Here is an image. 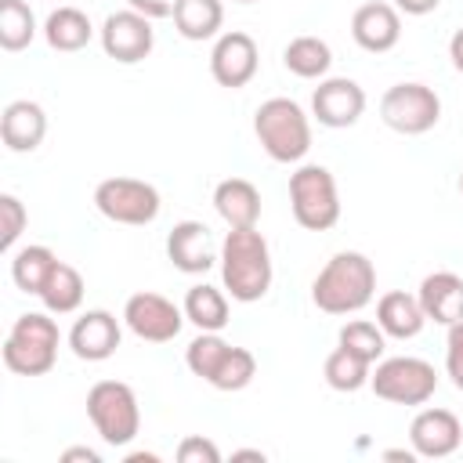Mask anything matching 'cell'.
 <instances>
[{"label": "cell", "instance_id": "cell-1", "mask_svg": "<svg viewBox=\"0 0 463 463\" xmlns=\"http://www.w3.org/2000/svg\"><path fill=\"white\" fill-rule=\"evenodd\" d=\"M376 293V268L358 250H340L311 282V300L326 315H354Z\"/></svg>", "mask_w": 463, "mask_h": 463}, {"label": "cell", "instance_id": "cell-2", "mask_svg": "<svg viewBox=\"0 0 463 463\" xmlns=\"http://www.w3.org/2000/svg\"><path fill=\"white\" fill-rule=\"evenodd\" d=\"M271 250L257 228H228L221 242V279L232 300L253 304L271 289Z\"/></svg>", "mask_w": 463, "mask_h": 463}, {"label": "cell", "instance_id": "cell-3", "mask_svg": "<svg viewBox=\"0 0 463 463\" xmlns=\"http://www.w3.org/2000/svg\"><path fill=\"white\" fill-rule=\"evenodd\" d=\"M253 134L275 163H300L311 148V119L293 98H268L253 112Z\"/></svg>", "mask_w": 463, "mask_h": 463}, {"label": "cell", "instance_id": "cell-4", "mask_svg": "<svg viewBox=\"0 0 463 463\" xmlns=\"http://www.w3.org/2000/svg\"><path fill=\"white\" fill-rule=\"evenodd\" d=\"M58 322L43 311H25L14 318L4 340V365L18 376H43L58 362Z\"/></svg>", "mask_w": 463, "mask_h": 463}, {"label": "cell", "instance_id": "cell-5", "mask_svg": "<svg viewBox=\"0 0 463 463\" xmlns=\"http://www.w3.org/2000/svg\"><path fill=\"white\" fill-rule=\"evenodd\" d=\"M289 206L300 228L329 232L340 221V195L336 177L322 163H304L289 174Z\"/></svg>", "mask_w": 463, "mask_h": 463}, {"label": "cell", "instance_id": "cell-6", "mask_svg": "<svg viewBox=\"0 0 463 463\" xmlns=\"http://www.w3.org/2000/svg\"><path fill=\"white\" fill-rule=\"evenodd\" d=\"M87 416L105 445H130L141 430L137 394L123 380H98L87 391Z\"/></svg>", "mask_w": 463, "mask_h": 463}, {"label": "cell", "instance_id": "cell-7", "mask_svg": "<svg viewBox=\"0 0 463 463\" xmlns=\"http://www.w3.org/2000/svg\"><path fill=\"white\" fill-rule=\"evenodd\" d=\"M369 387L383 402H394V405H423L438 391V373L423 358L398 354V358L376 362V369L369 376Z\"/></svg>", "mask_w": 463, "mask_h": 463}, {"label": "cell", "instance_id": "cell-8", "mask_svg": "<svg viewBox=\"0 0 463 463\" xmlns=\"http://www.w3.org/2000/svg\"><path fill=\"white\" fill-rule=\"evenodd\" d=\"M94 206L101 217L116 221V224H152L159 217V192L148 181L137 177H105L94 188Z\"/></svg>", "mask_w": 463, "mask_h": 463}, {"label": "cell", "instance_id": "cell-9", "mask_svg": "<svg viewBox=\"0 0 463 463\" xmlns=\"http://www.w3.org/2000/svg\"><path fill=\"white\" fill-rule=\"evenodd\" d=\"M380 119L394 134H427L441 119V98L427 83H394L380 98Z\"/></svg>", "mask_w": 463, "mask_h": 463}, {"label": "cell", "instance_id": "cell-10", "mask_svg": "<svg viewBox=\"0 0 463 463\" xmlns=\"http://www.w3.org/2000/svg\"><path fill=\"white\" fill-rule=\"evenodd\" d=\"M123 322H127V329H130L137 340L166 344V340H174V336L181 333V326H184L188 318H184V307H177L174 300L141 289V293L127 297V304H123Z\"/></svg>", "mask_w": 463, "mask_h": 463}, {"label": "cell", "instance_id": "cell-11", "mask_svg": "<svg viewBox=\"0 0 463 463\" xmlns=\"http://www.w3.org/2000/svg\"><path fill=\"white\" fill-rule=\"evenodd\" d=\"M98 33H101V51H105L112 61H119V65H137V61H145V58L152 54V47H156L152 18L137 14L134 7L109 14Z\"/></svg>", "mask_w": 463, "mask_h": 463}, {"label": "cell", "instance_id": "cell-12", "mask_svg": "<svg viewBox=\"0 0 463 463\" xmlns=\"http://www.w3.org/2000/svg\"><path fill=\"white\" fill-rule=\"evenodd\" d=\"M257 65H260V51H257V40L242 29H232V33H221L213 51H210V76L221 83V87H246L253 76H257Z\"/></svg>", "mask_w": 463, "mask_h": 463}, {"label": "cell", "instance_id": "cell-13", "mask_svg": "<svg viewBox=\"0 0 463 463\" xmlns=\"http://www.w3.org/2000/svg\"><path fill=\"white\" fill-rule=\"evenodd\" d=\"M362 112H365V90L347 76H329L311 94V116L322 127H333V130L354 127Z\"/></svg>", "mask_w": 463, "mask_h": 463}, {"label": "cell", "instance_id": "cell-14", "mask_svg": "<svg viewBox=\"0 0 463 463\" xmlns=\"http://www.w3.org/2000/svg\"><path fill=\"white\" fill-rule=\"evenodd\" d=\"M166 257L184 275H203L221 260V253L213 246V235L203 221H177L166 235Z\"/></svg>", "mask_w": 463, "mask_h": 463}, {"label": "cell", "instance_id": "cell-15", "mask_svg": "<svg viewBox=\"0 0 463 463\" xmlns=\"http://www.w3.org/2000/svg\"><path fill=\"white\" fill-rule=\"evenodd\" d=\"M119 340H123V329H119L116 315L105 311V307L83 311L72 322V329H69V347L83 362H105V358H112L116 347H119Z\"/></svg>", "mask_w": 463, "mask_h": 463}, {"label": "cell", "instance_id": "cell-16", "mask_svg": "<svg viewBox=\"0 0 463 463\" xmlns=\"http://www.w3.org/2000/svg\"><path fill=\"white\" fill-rule=\"evenodd\" d=\"M409 441H412L416 456H423V459H445V456H452L459 449L463 423L449 409H423L409 423Z\"/></svg>", "mask_w": 463, "mask_h": 463}, {"label": "cell", "instance_id": "cell-17", "mask_svg": "<svg viewBox=\"0 0 463 463\" xmlns=\"http://www.w3.org/2000/svg\"><path fill=\"white\" fill-rule=\"evenodd\" d=\"M351 36L362 51L369 54H383L402 40V18L394 4L383 0H369L351 14Z\"/></svg>", "mask_w": 463, "mask_h": 463}, {"label": "cell", "instance_id": "cell-18", "mask_svg": "<svg viewBox=\"0 0 463 463\" xmlns=\"http://www.w3.org/2000/svg\"><path fill=\"white\" fill-rule=\"evenodd\" d=\"M416 297L423 304L427 322L452 326V322L463 318V279L456 271H430L420 282V293Z\"/></svg>", "mask_w": 463, "mask_h": 463}, {"label": "cell", "instance_id": "cell-19", "mask_svg": "<svg viewBox=\"0 0 463 463\" xmlns=\"http://www.w3.org/2000/svg\"><path fill=\"white\" fill-rule=\"evenodd\" d=\"M213 210L228 228H257L260 221V192L246 177H224L213 188Z\"/></svg>", "mask_w": 463, "mask_h": 463}, {"label": "cell", "instance_id": "cell-20", "mask_svg": "<svg viewBox=\"0 0 463 463\" xmlns=\"http://www.w3.org/2000/svg\"><path fill=\"white\" fill-rule=\"evenodd\" d=\"M43 134H47V116H43V109L36 101L18 98V101H11L4 109V116H0V137H4V145L11 152H33V148H40Z\"/></svg>", "mask_w": 463, "mask_h": 463}, {"label": "cell", "instance_id": "cell-21", "mask_svg": "<svg viewBox=\"0 0 463 463\" xmlns=\"http://www.w3.org/2000/svg\"><path fill=\"white\" fill-rule=\"evenodd\" d=\"M376 326L383 329V336H394V340H412L420 336V329L427 326V315H423V304L420 297L405 293V289H391L376 300Z\"/></svg>", "mask_w": 463, "mask_h": 463}, {"label": "cell", "instance_id": "cell-22", "mask_svg": "<svg viewBox=\"0 0 463 463\" xmlns=\"http://www.w3.org/2000/svg\"><path fill=\"white\" fill-rule=\"evenodd\" d=\"M184 318L199 329V333H221L228 326V297L224 289L210 286V282H195L184 293Z\"/></svg>", "mask_w": 463, "mask_h": 463}, {"label": "cell", "instance_id": "cell-23", "mask_svg": "<svg viewBox=\"0 0 463 463\" xmlns=\"http://www.w3.org/2000/svg\"><path fill=\"white\" fill-rule=\"evenodd\" d=\"M43 36H47V43H51L54 51L72 54V51H83V47L90 43L94 25H90V18H87L80 7H58V11L47 14Z\"/></svg>", "mask_w": 463, "mask_h": 463}, {"label": "cell", "instance_id": "cell-24", "mask_svg": "<svg viewBox=\"0 0 463 463\" xmlns=\"http://www.w3.org/2000/svg\"><path fill=\"white\" fill-rule=\"evenodd\" d=\"M170 18L184 40H210V36H217V29L224 22V4L221 0H177Z\"/></svg>", "mask_w": 463, "mask_h": 463}, {"label": "cell", "instance_id": "cell-25", "mask_svg": "<svg viewBox=\"0 0 463 463\" xmlns=\"http://www.w3.org/2000/svg\"><path fill=\"white\" fill-rule=\"evenodd\" d=\"M282 65L300 80H322L333 65V51L318 36H293L282 51Z\"/></svg>", "mask_w": 463, "mask_h": 463}, {"label": "cell", "instance_id": "cell-26", "mask_svg": "<svg viewBox=\"0 0 463 463\" xmlns=\"http://www.w3.org/2000/svg\"><path fill=\"white\" fill-rule=\"evenodd\" d=\"M40 300H43V307L51 315H72L83 304V275L72 264L58 260L54 271H51V279L40 289Z\"/></svg>", "mask_w": 463, "mask_h": 463}, {"label": "cell", "instance_id": "cell-27", "mask_svg": "<svg viewBox=\"0 0 463 463\" xmlns=\"http://www.w3.org/2000/svg\"><path fill=\"white\" fill-rule=\"evenodd\" d=\"M54 264H58V257H54L47 246H22V250L11 257V279H14V286H18L22 293H36V297H40V289H43V282L51 279Z\"/></svg>", "mask_w": 463, "mask_h": 463}, {"label": "cell", "instance_id": "cell-28", "mask_svg": "<svg viewBox=\"0 0 463 463\" xmlns=\"http://www.w3.org/2000/svg\"><path fill=\"white\" fill-rule=\"evenodd\" d=\"M326 383L333 387V391H344V394H351V391H362L365 383H369V376H373V362H365V358H358L354 351H347V347H340L336 344V351L326 358Z\"/></svg>", "mask_w": 463, "mask_h": 463}, {"label": "cell", "instance_id": "cell-29", "mask_svg": "<svg viewBox=\"0 0 463 463\" xmlns=\"http://www.w3.org/2000/svg\"><path fill=\"white\" fill-rule=\"evenodd\" d=\"M36 36V14L25 0H0V47L25 51Z\"/></svg>", "mask_w": 463, "mask_h": 463}, {"label": "cell", "instance_id": "cell-30", "mask_svg": "<svg viewBox=\"0 0 463 463\" xmlns=\"http://www.w3.org/2000/svg\"><path fill=\"white\" fill-rule=\"evenodd\" d=\"M228 351H232V344H228L221 333H199V336L188 344V351H184V365H188L199 380L210 383Z\"/></svg>", "mask_w": 463, "mask_h": 463}, {"label": "cell", "instance_id": "cell-31", "mask_svg": "<svg viewBox=\"0 0 463 463\" xmlns=\"http://www.w3.org/2000/svg\"><path fill=\"white\" fill-rule=\"evenodd\" d=\"M336 344L340 347H347V351H354L358 358H365V362H380V354H383V329L376 326V322H365V318H354V322H347L344 329H340V336H336Z\"/></svg>", "mask_w": 463, "mask_h": 463}, {"label": "cell", "instance_id": "cell-32", "mask_svg": "<svg viewBox=\"0 0 463 463\" xmlns=\"http://www.w3.org/2000/svg\"><path fill=\"white\" fill-rule=\"evenodd\" d=\"M253 376H257V358H253V351L232 347V351L224 354L221 369L213 373L210 387H217V391H242V387H250Z\"/></svg>", "mask_w": 463, "mask_h": 463}, {"label": "cell", "instance_id": "cell-33", "mask_svg": "<svg viewBox=\"0 0 463 463\" xmlns=\"http://www.w3.org/2000/svg\"><path fill=\"white\" fill-rule=\"evenodd\" d=\"M25 224H29V213H25L22 199L4 192L0 195V250H11L18 242V235L25 232Z\"/></svg>", "mask_w": 463, "mask_h": 463}, {"label": "cell", "instance_id": "cell-34", "mask_svg": "<svg viewBox=\"0 0 463 463\" xmlns=\"http://www.w3.org/2000/svg\"><path fill=\"white\" fill-rule=\"evenodd\" d=\"M177 463H221V449L203 434H188L177 445Z\"/></svg>", "mask_w": 463, "mask_h": 463}, {"label": "cell", "instance_id": "cell-35", "mask_svg": "<svg viewBox=\"0 0 463 463\" xmlns=\"http://www.w3.org/2000/svg\"><path fill=\"white\" fill-rule=\"evenodd\" d=\"M445 373H449L452 383L463 391V318L449 326V340H445Z\"/></svg>", "mask_w": 463, "mask_h": 463}, {"label": "cell", "instance_id": "cell-36", "mask_svg": "<svg viewBox=\"0 0 463 463\" xmlns=\"http://www.w3.org/2000/svg\"><path fill=\"white\" fill-rule=\"evenodd\" d=\"M127 4L145 18H170L177 7V0H127Z\"/></svg>", "mask_w": 463, "mask_h": 463}, {"label": "cell", "instance_id": "cell-37", "mask_svg": "<svg viewBox=\"0 0 463 463\" xmlns=\"http://www.w3.org/2000/svg\"><path fill=\"white\" fill-rule=\"evenodd\" d=\"M438 4L441 0H394V7L405 11V14H430Z\"/></svg>", "mask_w": 463, "mask_h": 463}, {"label": "cell", "instance_id": "cell-38", "mask_svg": "<svg viewBox=\"0 0 463 463\" xmlns=\"http://www.w3.org/2000/svg\"><path fill=\"white\" fill-rule=\"evenodd\" d=\"M449 58H452V65H456V72H463V25L452 33V40H449Z\"/></svg>", "mask_w": 463, "mask_h": 463}, {"label": "cell", "instance_id": "cell-39", "mask_svg": "<svg viewBox=\"0 0 463 463\" xmlns=\"http://www.w3.org/2000/svg\"><path fill=\"white\" fill-rule=\"evenodd\" d=\"M61 459H65V463H72V459H87V463H101V456H98L94 449H87V445H76V449H65V452H61Z\"/></svg>", "mask_w": 463, "mask_h": 463}, {"label": "cell", "instance_id": "cell-40", "mask_svg": "<svg viewBox=\"0 0 463 463\" xmlns=\"http://www.w3.org/2000/svg\"><path fill=\"white\" fill-rule=\"evenodd\" d=\"M383 459H405V463H412L416 459V449H387Z\"/></svg>", "mask_w": 463, "mask_h": 463}, {"label": "cell", "instance_id": "cell-41", "mask_svg": "<svg viewBox=\"0 0 463 463\" xmlns=\"http://www.w3.org/2000/svg\"><path fill=\"white\" fill-rule=\"evenodd\" d=\"M232 459H264V452L260 449H239V452H232Z\"/></svg>", "mask_w": 463, "mask_h": 463}, {"label": "cell", "instance_id": "cell-42", "mask_svg": "<svg viewBox=\"0 0 463 463\" xmlns=\"http://www.w3.org/2000/svg\"><path fill=\"white\" fill-rule=\"evenodd\" d=\"M156 459H159L156 452H130L127 456V463H156Z\"/></svg>", "mask_w": 463, "mask_h": 463}, {"label": "cell", "instance_id": "cell-43", "mask_svg": "<svg viewBox=\"0 0 463 463\" xmlns=\"http://www.w3.org/2000/svg\"><path fill=\"white\" fill-rule=\"evenodd\" d=\"M235 4H257V0H235Z\"/></svg>", "mask_w": 463, "mask_h": 463}, {"label": "cell", "instance_id": "cell-44", "mask_svg": "<svg viewBox=\"0 0 463 463\" xmlns=\"http://www.w3.org/2000/svg\"><path fill=\"white\" fill-rule=\"evenodd\" d=\"M459 192H463V174H459Z\"/></svg>", "mask_w": 463, "mask_h": 463}]
</instances>
